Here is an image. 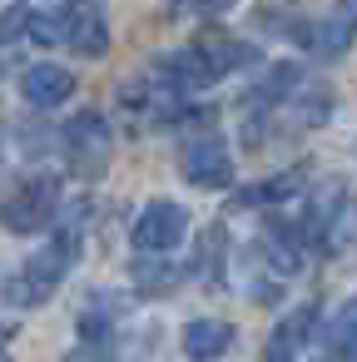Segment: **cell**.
<instances>
[{
    "instance_id": "7c38bea8",
    "label": "cell",
    "mask_w": 357,
    "mask_h": 362,
    "mask_svg": "<svg viewBox=\"0 0 357 362\" xmlns=\"http://www.w3.org/2000/svg\"><path fill=\"white\" fill-rule=\"evenodd\" d=\"M303 179H308V169H288V174H278V179H263V184H253V189H243L233 204H238V209H268V204H283V199H293V194L303 189Z\"/></svg>"
},
{
    "instance_id": "7a4b0ae2",
    "label": "cell",
    "mask_w": 357,
    "mask_h": 362,
    "mask_svg": "<svg viewBox=\"0 0 357 362\" xmlns=\"http://www.w3.org/2000/svg\"><path fill=\"white\" fill-rule=\"evenodd\" d=\"M80 248H85V228H80V223L55 228V233L21 263V273L6 283V303H11V308H40V303H50L55 288L65 283V273L75 268Z\"/></svg>"
},
{
    "instance_id": "6da1fadb",
    "label": "cell",
    "mask_w": 357,
    "mask_h": 362,
    "mask_svg": "<svg viewBox=\"0 0 357 362\" xmlns=\"http://www.w3.org/2000/svg\"><path fill=\"white\" fill-rule=\"evenodd\" d=\"M258 60V50L248 45V40H238V35H223V30H209V35H199L194 45H184V50H174L164 65H159V75L174 85V90H204V85H218V80H228L233 70H243V65H253Z\"/></svg>"
},
{
    "instance_id": "8992f818",
    "label": "cell",
    "mask_w": 357,
    "mask_h": 362,
    "mask_svg": "<svg viewBox=\"0 0 357 362\" xmlns=\"http://www.w3.org/2000/svg\"><path fill=\"white\" fill-rule=\"evenodd\" d=\"M179 174L194 189H228L233 184V154H228L223 134H194L179 154Z\"/></svg>"
},
{
    "instance_id": "3957f363",
    "label": "cell",
    "mask_w": 357,
    "mask_h": 362,
    "mask_svg": "<svg viewBox=\"0 0 357 362\" xmlns=\"http://www.w3.org/2000/svg\"><path fill=\"white\" fill-rule=\"evenodd\" d=\"M50 21H55V45L85 60H100L110 50V16L100 0H65L60 11H50Z\"/></svg>"
},
{
    "instance_id": "ba28073f",
    "label": "cell",
    "mask_w": 357,
    "mask_h": 362,
    "mask_svg": "<svg viewBox=\"0 0 357 362\" xmlns=\"http://www.w3.org/2000/svg\"><path fill=\"white\" fill-rule=\"evenodd\" d=\"M317 322H322V308H317V303H298V308H288V313L273 322L268 342H263V362H293L298 352H308Z\"/></svg>"
},
{
    "instance_id": "5bb4252c",
    "label": "cell",
    "mask_w": 357,
    "mask_h": 362,
    "mask_svg": "<svg viewBox=\"0 0 357 362\" xmlns=\"http://www.w3.org/2000/svg\"><path fill=\"white\" fill-rule=\"evenodd\" d=\"M228 0H179V16H199V11H223Z\"/></svg>"
},
{
    "instance_id": "9c48e42d",
    "label": "cell",
    "mask_w": 357,
    "mask_h": 362,
    "mask_svg": "<svg viewBox=\"0 0 357 362\" xmlns=\"http://www.w3.org/2000/svg\"><path fill=\"white\" fill-rule=\"evenodd\" d=\"M119 317H124V298H115L110 288H95L80 308V342L85 347H115Z\"/></svg>"
},
{
    "instance_id": "9a60e30c",
    "label": "cell",
    "mask_w": 357,
    "mask_h": 362,
    "mask_svg": "<svg viewBox=\"0 0 357 362\" xmlns=\"http://www.w3.org/2000/svg\"><path fill=\"white\" fill-rule=\"evenodd\" d=\"M337 233H347V238H357V204H347V214H342V223H337Z\"/></svg>"
},
{
    "instance_id": "52a82bcc",
    "label": "cell",
    "mask_w": 357,
    "mask_h": 362,
    "mask_svg": "<svg viewBox=\"0 0 357 362\" xmlns=\"http://www.w3.org/2000/svg\"><path fill=\"white\" fill-rule=\"evenodd\" d=\"M189 233V209L174 199H154L139 218H134V248L139 253H174Z\"/></svg>"
},
{
    "instance_id": "4fadbf2b",
    "label": "cell",
    "mask_w": 357,
    "mask_h": 362,
    "mask_svg": "<svg viewBox=\"0 0 357 362\" xmlns=\"http://www.w3.org/2000/svg\"><path fill=\"white\" fill-rule=\"evenodd\" d=\"M322 347H327L332 357H352V352H357V293L322 322Z\"/></svg>"
},
{
    "instance_id": "277c9868",
    "label": "cell",
    "mask_w": 357,
    "mask_h": 362,
    "mask_svg": "<svg viewBox=\"0 0 357 362\" xmlns=\"http://www.w3.org/2000/svg\"><path fill=\"white\" fill-rule=\"evenodd\" d=\"M55 214H60V179L40 174L0 204V228L6 233H45L55 223Z\"/></svg>"
},
{
    "instance_id": "30bf717a",
    "label": "cell",
    "mask_w": 357,
    "mask_h": 362,
    "mask_svg": "<svg viewBox=\"0 0 357 362\" xmlns=\"http://www.w3.org/2000/svg\"><path fill=\"white\" fill-rule=\"evenodd\" d=\"M21 95H25L30 110H55V105H65V100L75 95V75H70L65 65L40 60V65H30V70L21 75Z\"/></svg>"
},
{
    "instance_id": "8fae6325",
    "label": "cell",
    "mask_w": 357,
    "mask_h": 362,
    "mask_svg": "<svg viewBox=\"0 0 357 362\" xmlns=\"http://www.w3.org/2000/svg\"><path fill=\"white\" fill-rule=\"evenodd\" d=\"M233 322H223V317H194V322H184V332H179V342H184V357L189 362H218L228 347H233Z\"/></svg>"
},
{
    "instance_id": "5b68a950",
    "label": "cell",
    "mask_w": 357,
    "mask_h": 362,
    "mask_svg": "<svg viewBox=\"0 0 357 362\" xmlns=\"http://www.w3.org/2000/svg\"><path fill=\"white\" fill-rule=\"evenodd\" d=\"M110 154H115V129L100 110H80L70 124H65V159L75 174L95 179L110 169Z\"/></svg>"
},
{
    "instance_id": "2e32d148",
    "label": "cell",
    "mask_w": 357,
    "mask_h": 362,
    "mask_svg": "<svg viewBox=\"0 0 357 362\" xmlns=\"http://www.w3.org/2000/svg\"><path fill=\"white\" fill-rule=\"evenodd\" d=\"M11 337H16V327H11V322H0V352H6V342H11Z\"/></svg>"
}]
</instances>
